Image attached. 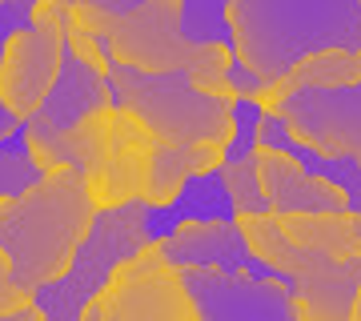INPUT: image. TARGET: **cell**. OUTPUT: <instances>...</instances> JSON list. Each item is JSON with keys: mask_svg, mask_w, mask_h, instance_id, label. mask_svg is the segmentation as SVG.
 Here are the masks:
<instances>
[{"mask_svg": "<svg viewBox=\"0 0 361 321\" xmlns=\"http://www.w3.org/2000/svg\"><path fill=\"white\" fill-rule=\"evenodd\" d=\"M157 133L133 116L121 104H104L97 113L80 116L65 137L37 157L40 169L52 165H77L89 177V189L97 205H125V201H145L149 189V169L157 153Z\"/></svg>", "mask_w": 361, "mask_h": 321, "instance_id": "obj_4", "label": "cell"}, {"mask_svg": "<svg viewBox=\"0 0 361 321\" xmlns=\"http://www.w3.org/2000/svg\"><path fill=\"white\" fill-rule=\"evenodd\" d=\"M277 217V213H273ZM289 241L301 249L329 257H357L361 253V213L353 209H317V213H285L277 217Z\"/></svg>", "mask_w": 361, "mask_h": 321, "instance_id": "obj_17", "label": "cell"}, {"mask_svg": "<svg viewBox=\"0 0 361 321\" xmlns=\"http://www.w3.org/2000/svg\"><path fill=\"white\" fill-rule=\"evenodd\" d=\"M104 13H129L141 0H77ZM185 4V32L189 40H213L233 52V25H229V0H180Z\"/></svg>", "mask_w": 361, "mask_h": 321, "instance_id": "obj_19", "label": "cell"}, {"mask_svg": "<svg viewBox=\"0 0 361 321\" xmlns=\"http://www.w3.org/2000/svg\"><path fill=\"white\" fill-rule=\"evenodd\" d=\"M249 249L293 289L301 321H349V305L361 285V253L357 257H329L301 249L285 237L273 213H241Z\"/></svg>", "mask_w": 361, "mask_h": 321, "instance_id": "obj_6", "label": "cell"}, {"mask_svg": "<svg viewBox=\"0 0 361 321\" xmlns=\"http://www.w3.org/2000/svg\"><path fill=\"white\" fill-rule=\"evenodd\" d=\"M109 64H113L109 49L80 25L73 4L65 0V56H61V73L52 80L49 97L40 101V109L20 125V137H25L32 161L44 157V149L56 137H65L80 116L97 113L104 104H116Z\"/></svg>", "mask_w": 361, "mask_h": 321, "instance_id": "obj_8", "label": "cell"}, {"mask_svg": "<svg viewBox=\"0 0 361 321\" xmlns=\"http://www.w3.org/2000/svg\"><path fill=\"white\" fill-rule=\"evenodd\" d=\"M116 104L141 116L157 133V141L169 145H229L237 133V97L213 92L197 85L193 73L173 68V73H145L125 61L109 64Z\"/></svg>", "mask_w": 361, "mask_h": 321, "instance_id": "obj_5", "label": "cell"}, {"mask_svg": "<svg viewBox=\"0 0 361 321\" xmlns=\"http://www.w3.org/2000/svg\"><path fill=\"white\" fill-rule=\"evenodd\" d=\"M265 113L281 116L297 141L317 153L353 157L361 165V80L341 89H301L269 104Z\"/></svg>", "mask_w": 361, "mask_h": 321, "instance_id": "obj_12", "label": "cell"}, {"mask_svg": "<svg viewBox=\"0 0 361 321\" xmlns=\"http://www.w3.org/2000/svg\"><path fill=\"white\" fill-rule=\"evenodd\" d=\"M257 177H261L265 205L277 217H285V213H317V209H349L341 185L317 177L285 149H273V145H261V141H257Z\"/></svg>", "mask_w": 361, "mask_h": 321, "instance_id": "obj_14", "label": "cell"}, {"mask_svg": "<svg viewBox=\"0 0 361 321\" xmlns=\"http://www.w3.org/2000/svg\"><path fill=\"white\" fill-rule=\"evenodd\" d=\"M180 277L205 321H301L293 289L281 277L217 265H185Z\"/></svg>", "mask_w": 361, "mask_h": 321, "instance_id": "obj_11", "label": "cell"}, {"mask_svg": "<svg viewBox=\"0 0 361 321\" xmlns=\"http://www.w3.org/2000/svg\"><path fill=\"white\" fill-rule=\"evenodd\" d=\"M233 52L265 85L305 52L361 49V0H229Z\"/></svg>", "mask_w": 361, "mask_h": 321, "instance_id": "obj_2", "label": "cell"}, {"mask_svg": "<svg viewBox=\"0 0 361 321\" xmlns=\"http://www.w3.org/2000/svg\"><path fill=\"white\" fill-rule=\"evenodd\" d=\"M80 321H201L180 265H173L161 241H149L125 257L113 277L97 289Z\"/></svg>", "mask_w": 361, "mask_h": 321, "instance_id": "obj_9", "label": "cell"}, {"mask_svg": "<svg viewBox=\"0 0 361 321\" xmlns=\"http://www.w3.org/2000/svg\"><path fill=\"white\" fill-rule=\"evenodd\" d=\"M0 4H8V0H0Z\"/></svg>", "mask_w": 361, "mask_h": 321, "instance_id": "obj_23", "label": "cell"}, {"mask_svg": "<svg viewBox=\"0 0 361 321\" xmlns=\"http://www.w3.org/2000/svg\"><path fill=\"white\" fill-rule=\"evenodd\" d=\"M97 209L89 177L77 165L40 169L28 189L0 197V245L8 249L16 281L28 293L73 265Z\"/></svg>", "mask_w": 361, "mask_h": 321, "instance_id": "obj_1", "label": "cell"}, {"mask_svg": "<svg viewBox=\"0 0 361 321\" xmlns=\"http://www.w3.org/2000/svg\"><path fill=\"white\" fill-rule=\"evenodd\" d=\"M189 217H237L229 193H225V181H221V169L193 177L173 197V205L149 209V229H153V237H165L169 229H177Z\"/></svg>", "mask_w": 361, "mask_h": 321, "instance_id": "obj_18", "label": "cell"}, {"mask_svg": "<svg viewBox=\"0 0 361 321\" xmlns=\"http://www.w3.org/2000/svg\"><path fill=\"white\" fill-rule=\"evenodd\" d=\"M225 149H229V145H213V141H205V145H169V141H161L157 153H153V169H149L145 205L149 209L173 205V197H177L193 177L221 169Z\"/></svg>", "mask_w": 361, "mask_h": 321, "instance_id": "obj_15", "label": "cell"}, {"mask_svg": "<svg viewBox=\"0 0 361 321\" xmlns=\"http://www.w3.org/2000/svg\"><path fill=\"white\" fill-rule=\"evenodd\" d=\"M68 4L80 25L109 49L113 61H125L145 73L185 68V73H193L197 85L237 97L229 85V64L237 61V52L213 44V40H189L180 0H141L129 13H104V8L77 4V0H68Z\"/></svg>", "mask_w": 361, "mask_h": 321, "instance_id": "obj_3", "label": "cell"}, {"mask_svg": "<svg viewBox=\"0 0 361 321\" xmlns=\"http://www.w3.org/2000/svg\"><path fill=\"white\" fill-rule=\"evenodd\" d=\"M0 317H8V321H40L44 317L37 305V297L16 281L13 257H8L4 245H0Z\"/></svg>", "mask_w": 361, "mask_h": 321, "instance_id": "obj_20", "label": "cell"}, {"mask_svg": "<svg viewBox=\"0 0 361 321\" xmlns=\"http://www.w3.org/2000/svg\"><path fill=\"white\" fill-rule=\"evenodd\" d=\"M349 321H361V285H357V293H353V305H349Z\"/></svg>", "mask_w": 361, "mask_h": 321, "instance_id": "obj_22", "label": "cell"}, {"mask_svg": "<svg viewBox=\"0 0 361 321\" xmlns=\"http://www.w3.org/2000/svg\"><path fill=\"white\" fill-rule=\"evenodd\" d=\"M65 56V0H37L28 25L4 40L0 56V104L25 125L49 97Z\"/></svg>", "mask_w": 361, "mask_h": 321, "instance_id": "obj_10", "label": "cell"}, {"mask_svg": "<svg viewBox=\"0 0 361 321\" xmlns=\"http://www.w3.org/2000/svg\"><path fill=\"white\" fill-rule=\"evenodd\" d=\"M165 257L173 265H217V269H249L261 277H277V273L261 261L245 241V229L237 217H189L165 237H157Z\"/></svg>", "mask_w": 361, "mask_h": 321, "instance_id": "obj_13", "label": "cell"}, {"mask_svg": "<svg viewBox=\"0 0 361 321\" xmlns=\"http://www.w3.org/2000/svg\"><path fill=\"white\" fill-rule=\"evenodd\" d=\"M149 241H157L149 229V205L145 201H125V205H104L97 209L85 241H80L73 265H68L56 281L40 285L37 305L49 321H80L85 305H89L97 289H101L113 269L133 257L137 249H145Z\"/></svg>", "mask_w": 361, "mask_h": 321, "instance_id": "obj_7", "label": "cell"}, {"mask_svg": "<svg viewBox=\"0 0 361 321\" xmlns=\"http://www.w3.org/2000/svg\"><path fill=\"white\" fill-rule=\"evenodd\" d=\"M32 4H37V0H8V4H0V56H4V40L13 37L20 25H28ZM16 128H20V121H16V116L4 109V104H0V145L8 141Z\"/></svg>", "mask_w": 361, "mask_h": 321, "instance_id": "obj_21", "label": "cell"}, {"mask_svg": "<svg viewBox=\"0 0 361 321\" xmlns=\"http://www.w3.org/2000/svg\"><path fill=\"white\" fill-rule=\"evenodd\" d=\"M357 80H361V49H317L305 52L289 73L269 80L265 92L257 97V104L269 109L281 97H293L301 89H341V85H357Z\"/></svg>", "mask_w": 361, "mask_h": 321, "instance_id": "obj_16", "label": "cell"}]
</instances>
